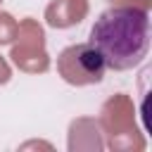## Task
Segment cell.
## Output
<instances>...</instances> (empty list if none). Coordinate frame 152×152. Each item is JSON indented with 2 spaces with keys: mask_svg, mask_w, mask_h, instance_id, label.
Returning <instances> with one entry per match:
<instances>
[{
  "mask_svg": "<svg viewBox=\"0 0 152 152\" xmlns=\"http://www.w3.org/2000/svg\"><path fill=\"white\" fill-rule=\"evenodd\" d=\"M104 62L90 43H78L59 55V71L69 83H100L104 74Z\"/></svg>",
  "mask_w": 152,
  "mask_h": 152,
  "instance_id": "obj_2",
  "label": "cell"
},
{
  "mask_svg": "<svg viewBox=\"0 0 152 152\" xmlns=\"http://www.w3.org/2000/svg\"><path fill=\"white\" fill-rule=\"evenodd\" d=\"M147 2H150V0H147Z\"/></svg>",
  "mask_w": 152,
  "mask_h": 152,
  "instance_id": "obj_3",
  "label": "cell"
},
{
  "mask_svg": "<svg viewBox=\"0 0 152 152\" xmlns=\"http://www.w3.org/2000/svg\"><path fill=\"white\" fill-rule=\"evenodd\" d=\"M112 71H128L138 66L150 52V14L142 7L119 5L97 14L90 40Z\"/></svg>",
  "mask_w": 152,
  "mask_h": 152,
  "instance_id": "obj_1",
  "label": "cell"
}]
</instances>
